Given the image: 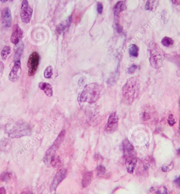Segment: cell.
<instances>
[{
	"instance_id": "1",
	"label": "cell",
	"mask_w": 180,
	"mask_h": 194,
	"mask_svg": "<svg viewBox=\"0 0 180 194\" xmlns=\"http://www.w3.org/2000/svg\"><path fill=\"white\" fill-rule=\"evenodd\" d=\"M104 89L98 83H92L86 86L79 97L80 102L94 103L100 99L104 93Z\"/></svg>"
},
{
	"instance_id": "2",
	"label": "cell",
	"mask_w": 180,
	"mask_h": 194,
	"mask_svg": "<svg viewBox=\"0 0 180 194\" xmlns=\"http://www.w3.org/2000/svg\"><path fill=\"white\" fill-rule=\"evenodd\" d=\"M140 91V84L137 79H128L122 88V101L127 105H130L138 97Z\"/></svg>"
},
{
	"instance_id": "3",
	"label": "cell",
	"mask_w": 180,
	"mask_h": 194,
	"mask_svg": "<svg viewBox=\"0 0 180 194\" xmlns=\"http://www.w3.org/2000/svg\"><path fill=\"white\" fill-rule=\"evenodd\" d=\"M148 51L150 54L149 61L152 67L155 69L162 67L165 55L159 45L155 42H151L148 45Z\"/></svg>"
},
{
	"instance_id": "4",
	"label": "cell",
	"mask_w": 180,
	"mask_h": 194,
	"mask_svg": "<svg viewBox=\"0 0 180 194\" xmlns=\"http://www.w3.org/2000/svg\"><path fill=\"white\" fill-rule=\"evenodd\" d=\"M5 131L11 138H18L30 135L31 134V127L25 122H17L13 125H7Z\"/></svg>"
},
{
	"instance_id": "5",
	"label": "cell",
	"mask_w": 180,
	"mask_h": 194,
	"mask_svg": "<svg viewBox=\"0 0 180 194\" xmlns=\"http://www.w3.org/2000/svg\"><path fill=\"white\" fill-rule=\"evenodd\" d=\"M40 61V56L36 52H34L31 54L28 59V65L29 71L28 75L30 77L34 76L37 72L39 67Z\"/></svg>"
},
{
	"instance_id": "6",
	"label": "cell",
	"mask_w": 180,
	"mask_h": 194,
	"mask_svg": "<svg viewBox=\"0 0 180 194\" xmlns=\"http://www.w3.org/2000/svg\"><path fill=\"white\" fill-rule=\"evenodd\" d=\"M33 14V9L29 5L28 1L24 0L22 2L20 16L22 21L25 24L30 23Z\"/></svg>"
},
{
	"instance_id": "7",
	"label": "cell",
	"mask_w": 180,
	"mask_h": 194,
	"mask_svg": "<svg viewBox=\"0 0 180 194\" xmlns=\"http://www.w3.org/2000/svg\"><path fill=\"white\" fill-rule=\"evenodd\" d=\"M118 127V117L116 112H113L110 115L107 123L104 128V130L108 133H112L116 131Z\"/></svg>"
},
{
	"instance_id": "8",
	"label": "cell",
	"mask_w": 180,
	"mask_h": 194,
	"mask_svg": "<svg viewBox=\"0 0 180 194\" xmlns=\"http://www.w3.org/2000/svg\"><path fill=\"white\" fill-rule=\"evenodd\" d=\"M67 170L64 168H61L58 170V172L55 174L51 185L50 189L51 192H55L58 185L65 179L67 176Z\"/></svg>"
},
{
	"instance_id": "9",
	"label": "cell",
	"mask_w": 180,
	"mask_h": 194,
	"mask_svg": "<svg viewBox=\"0 0 180 194\" xmlns=\"http://www.w3.org/2000/svg\"><path fill=\"white\" fill-rule=\"evenodd\" d=\"M21 63L19 59L16 60L14 64L9 75V79L11 82H15L18 81L21 73Z\"/></svg>"
},
{
	"instance_id": "10",
	"label": "cell",
	"mask_w": 180,
	"mask_h": 194,
	"mask_svg": "<svg viewBox=\"0 0 180 194\" xmlns=\"http://www.w3.org/2000/svg\"><path fill=\"white\" fill-rule=\"evenodd\" d=\"M1 20L2 23L5 27L10 28L11 26L12 17L11 13L9 7L4 8L1 12Z\"/></svg>"
},
{
	"instance_id": "11",
	"label": "cell",
	"mask_w": 180,
	"mask_h": 194,
	"mask_svg": "<svg viewBox=\"0 0 180 194\" xmlns=\"http://www.w3.org/2000/svg\"><path fill=\"white\" fill-rule=\"evenodd\" d=\"M137 164V158L133 154L125 158V166L128 173L133 174Z\"/></svg>"
},
{
	"instance_id": "12",
	"label": "cell",
	"mask_w": 180,
	"mask_h": 194,
	"mask_svg": "<svg viewBox=\"0 0 180 194\" xmlns=\"http://www.w3.org/2000/svg\"><path fill=\"white\" fill-rule=\"evenodd\" d=\"M23 36V32L18 24H14L13 26V32L10 38V40L13 44H18L20 40Z\"/></svg>"
},
{
	"instance_id": "13",
	"label": "cell",
	"mask_w": 180,
	"mask_h": 194,
	"mask_svg": "<svg viewBox=\"0 0 180 194\" xmlns=\"http://www.w3.org/2000/svg\"><path fill=\"white\" fill-rule=\"evenodd\" d=\"M123 151L124 158L134 154V148L129 142L128 139H125L123 141Z\"/></svg>"
},
{
	"instance_id": "14",
	"label": "cell",
	"mask_w": 180,
	"mask_h": 194,
	"mask_svg": "<svg viewBox=\"0 0 180 194\" xmlns=\"http://www.w3.org/2000/svg\"><path fill=\"white\" fill-rule=\"evenodd\" d=\"M56 150H57V149H56L54 146H52L46 151L45 156H44V158H43V161L46 165H50L52 158L56 155Z\"/></svg>"
},
{
	"instance_id": "15",
	"label": "cell",
	"mask_w": 180,
	"mask_h": 194,
	"mask_svg": "<svg viewBox=\"0 0 180 194\" xmlns=\"http://www.w3.org/2000/svg\"><path fill=\"white\" fill-rule=\"evenodd\" d=\"M93 176V173L92 171L86 172L83 174L82 179V186L83 188L88 187L91 184Z\"/></svg>"
},
{
	"instance_id": "16",
	"label": "cell",
	"mask_w": 180,
	"mask_h": 194,
	"mask_svg": "<svg viewBox=\"0 0 180 194\" xmlns=\"http://www.w3.org/2000/svg\"><path fill=\"white\" fill-rule=\"evenodd\" d=\"M39 87L44 94L49 97H51L53 96V89L52 86L47 82H40L39 85Z\"/></svg>"
},
{
	"instance_id": "17",
	"label": "cell",
	"mask_w": 180,
	"mask_h": 194,
	"mask_svg": "<svg viewBox=\"0 0 180 194\" xmlns=\"http://www.w3.org/2000/svg\"><path fill=\"white\" fill-rule=\"evenodd\" d=\"M72 21V17L70 16L69 18L67 19V20L61 23H60L58 25L56 26V30L57 33L58 34H61V33H62L67 28L70 26Z\"/></svg>"
},
{
	"instance_id": "18",
	"label": "cell",
	"mask_w": 180,
	"mask_h": 194,
	"mask_svg": "<svg viewBox=\"0 0 180 194\" xmlns=\"http://www.w3.org/2000/svg\"><path fill=\"white\" fill-rule=\"evenodd\" d=\"M65 136V130H63L61 131L60 133L59 134L58 137H57L52 146H54L55 148L58 150L61 146L62 143L64 141Z\"/></svg>"
},
{
	"instance_id": "19",
	"label": "cell",
	"mask_w": 180,
	"mask_h": 194,
	"mask_svg": "<svg viewBox=\"0 0 180 194\" xmlns=\"http://www.w3.org/2000/svg\"><path fill=\"white\" fill-rule=\"evenodd\" d=\"M159 4L158 1H147L145 4V9L151 11H154Z\"/></svg>"
},
{
	"instance_id": "20",
	"label": "cell",
	"mask_w": 180,
	"mask_h": 194,
	"mask_svg": "<svg viewBox=\"0 0 180 194\" xmlns=\"http://www.w3.org/2000/svg\"><path fill=\"white\" fill-rule=\"evenodd\" d=\"M126 8V1H121L116 3L114 6V9L117 12L120 13L124 11Z\"/></svg>"
},
{
	"instance_id": "21",
	"label": "cell",
	"mask_w": 180,
	"mask_h": 194,
	"mask_svg": "<svg viewBox=\"0 0 180 194\" xmlns=\"http://www.w3.org/2000/svg\"><path fill=\"white\" fill-rule=\"evenodd\" d=\"M139 49L137 46L135 44L132 45L131 46L129 49V53H130V55L131 57H137L139 56Z\"/></svg>"
},
{
	"instance_id": "22",
	"label": "cell",
	"mask_w": 180,
	"mask_h": 194,
	"mask_svg": "<svg viewBox=\"0 0 180 194\" xmlns=\"http://www.w3.org/2000/svg\"><path fill=\"white\" fill-rule=\"evenodd\" d=\"M11 47L10 46H5L3 48L1 53V57L2 58L3 61H6V59L7 57L9 56L10 55V53H11Z\"/></svg>"
},
{
	"instance_id": "23",
	"label": "cell",
	"mask_w": 180,
	"mask_h": 194,
	"mask_svg": "<svg viewBox=\"0 0 180 194\" xmlns=\"http://www.w3.org/2000/svg\"><path fill=\"white\" fill-rule=\"evenodd\" d=\"M61 160L60 158L58 156V155H55V156L53 158L50 165L53 167L57 168L58 167L61 165Z\"/></svg>"
},
{
	"instance_id": "24",
	"label": "cell",
	"mask_w": 180,
	"mask_h": 194,
	"mask_svg": "<svg viewBox=\"0 0 180 194\" xmlns=\"http://www.w3.org/2000/svg\"><path fill=\"white\" fill-rule=\"evenodd\" d=\"M162 44L166 47H171L174 44V40L168 37H164L162 40Z\"/></svg>"
},
{
	"instance_id": "25",
	"label": "cell",
	"mask_w": 180,
	"mask_h": 194,
	"mask_svg": "<svg viewBox=\"0 0 180 194\" xmlns=\"http://www.w3.org/2000/svg\"><path fill=\"white\" fill-rule=\"evenodd\" d=\"M72 17V20L75 24H77L79 22L81 18V13L79 11H76V12L74 13Z\"/></svg>"
},
{
	"instance_id": "26",
	"label": "cell",
	"mask_w": 180,
	"mask_h": 194,
	"mask_svg": "<svg viewBox=\"0 0 180 194\" xmlns=\"http://www.w3.org/2000/svg\"><path fill=\"white\" fill-rule=\"evenodd\" d=\"M53 75V68L51 66H49L46 68L44 71V76L46 78H51Z\"/></svg>"
},
{
	"instance_id": "27",
	"label": "cell",
	"mask_w": 180,
	"mask_h": 194,
	"mask_svg": "<svg viewBox=\"0 0 180 194\" xmlns=\"http://www.w3.org/2000/svg\"><path fill=\"white\" fill-rule=\"evenodd\" d=\"M105 170H106L105 168L103 166H102V165L98 166L96 167V168L95 169L96 174L98 176H101L103 174H104L105 172Z\"/></svg>"
},
{
	"instance_id": "28",
	"label": "cell",
	"mask_w": 180,
	"mask_h": 194,
	"mask_svg": "<svg viewBox=\"0 0 180 194\" xmlns=\"http://www.w3.org/2000/svg\"><path fill=\"white\" fill-rule=\"evenodd\" d=\"M11 177V174L8 172L3 173L1 174L0 176V179L3 182H7L9 180Z\"/></svg>"
},
{
	"instance_id": "29",
	"label": "cell",
	"mask_w": 180,
	"mask_h": 194,
	"mask_svg": "<svg viewBox=\"0 0 180 194\" xmlns=\"http://www.w3.org/2000/svg\"><path fill=\"white\" fill-rule=\"evenodd\" d=\"M174 166V163L173 162H171L168 165H163L162 167V171L164 172H167L170 170H171Z\"/></svg>"
},
{
	"instance_id": "30",
	"label": "cell",
	"mask_w": 180,
	"mask_h": 194,
	"mask_svg": "<svg viewBox=\"0 0 180 194\" xmlns=\"http://www.w3.org/2000/svg\"><path fill=\"white\" fill-rule=\"evenodd\" d=\"M168 125H170V126H173L174 125V124L175 123V121L173 115L170 114V115H168Z\"/></svg>"
},
{
	"instance_id": "31",
	"label": "cell",
	"mask_w": 180,
	"mask_h": 194,
	"mask_svg": "<svg viewBox=\"0 0 180 194\" xmlns=\"http://www.w3.org/2000/svg\"><path fill=\"white\" fill-rule=\"evenodd\" d=\"M141 118L143 121H147L151 119V115L148 112H144L141 115Z\"/></svg>"
},
{
	"instance_id": "32",
	"label": "cell",
	"mask_w": 180,
	"mask_h": 194,
	"mask_svg": "<svg viewBox=\"0 0 180 194\" xmlns=\"http://www.w3.org/2000/svg\"><path fill=\"white\" fill-rule=\"evenodd\" d=\"M157 194H168V191L167 189L164 186H162L159 188V189L156 191Z\"/></svg>"
},
{
	"instance_id": "33",
	"label": "cell",
	"mask_w": 180,
	"mask_h": 194,
	"mask_svg": "<svg viewBox=\"0 0 180 194\" xmlns=\"http://www.w3.org/2000/svg\"><path fill=\"white\" fill-rule=\"evenodd\" d=\"M137 69V66L133 65H132V66H131V67L128 68V73H130V74H132V73H134Z\"/></svg>"
},
{
	"instance_id": "34",
	"label": "cell",
	"mask_w": 180,
	"mask_h": 194,
	"mask_svg": "<svg viewBox=\"0 0 180 194\" xmlns=\"http://www.w3.org/2000/svg\"><path fill=\"white\" fill-rule=\"evenodd\" d=\"M97 9H98V13L99 14H101L102 13L103 11V4H102V3H100V2L98 3Z\"/></svg>"
},
{
	"instance_id": "35",
	"label": "cell",
	"mask_w": 180,
	"mask_h": 194,
	"mask_svg": "<svg viewBox=\"0 0 180 194\" xmlns=\"http://www.w3.org/2000/svg\"><path fill=\"white\" fill-rule=\"evenodd\" d=\"M4 69V65L2 61H0V73H2Z\"/></svg>"
},
{
	"instance_id": "36",
	"label": "cell",
	"mask_w": 180,
	"mask_h": 194,
	"mask_svg": "<svg viewBox=\"0 0 180 194\" xmlns=\"http://www.w3.org/2000/svg\"><path fill=\"white\" fill-rule=\"evenodd\" d=\"M0 194H6V190L4 187L0 188Z\"/></svg>"
},
{
	"instance_id": "37",
	"label": "cell",
	"mask_w": 180,
	"mask_h": 194,
	"mask_svg": "<svg viewBox=\"0 0 180 194\" xmlns=\"http://www.w3.org/2000/svg\"><path fill=\"white\" fill-rule=\"evenodd\" d=\"M174 182L178 186H179L180 187V176L177 177V179L175 180Z\"/></svg>"
},
{
	"instance_id": "38",
	"label": "cell",
	"mask_w": 180,
	"mask_h": 194,
	"mask_svg": "<svg viewBox=\"0 0 180 194\" xmlns=\"http://www.w3.org/2000/svg\"><path fill=\"white\" fill-rule=\"evenodd\" d=\"M172 2L177 5H180V1H172Z\"/></svg>"
},
{
	"instance_id": "39",
	"label": "cell",
	"mask_w": 180,
	"mask_h": 194,
	"mask_svg": "<svg viewBox=\"0 0 180 194\" xmlns=\"http://www.w3.org/2000/svg\"><path fill=\"white\" fill-rule=\"evenodd\" d=\"M21 194H32V193L30 191H25L22 192Z\"/></svg>"
},
{
	"instance_id": "40",
	"label": "cell",
	"mask_w": 180,
	"mask_h": 194,
	"mask_svg": "<svg viewBox=\"0 0 180 194\" xmlns=\"http://www.w3.org/2000/svg\"><path fill=\"white\" fill-rule=\"evenodd\" d=\"M0 1H1V2H3H3H7V1H7V0H4V1H2V0H1Z\"/></svg>"
},
{
	"instance_id": "41",
	"label": "cell",
	"mask_w": 180,
	"mask_h": 194,
	"mask_svg": "<svg viewBox=\"0 0 180 194\" xmlns=\"http://www.w3.org/2000/svg\"><path fill=\"white\" fill-rule=\"evenodd\" d=\"M179 127H180V121H179Z\"/></svg>"
}]
</instances>
